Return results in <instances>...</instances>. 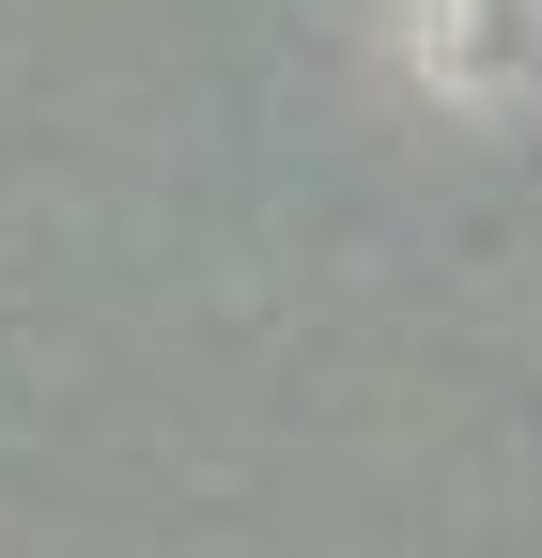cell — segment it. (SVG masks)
<instances>
[]
</instances>
